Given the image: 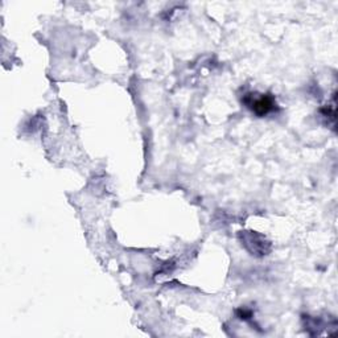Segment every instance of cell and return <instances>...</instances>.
Wrapping results in <instances>:
<instances>
[{
  "instance_id": "1",
  "label": "cell",
  "mask_w": 338,
  "mask_h": 338,
  "mask_svg": "<svg viewBox=\"0 0 338 338\" xmlns=\"http://www.w3.org/2000/svg\"><path fill=\"white\" fill-rule=\"evenodd\" d=\"M242 101L258 117H264L267 114L272 113V111L276 110V102H275V98L271 94L247 93Z\"/></svg>"
},
{
  "instance_id": "2",
  "label": "cell",
  "mask_w": 338,
  "mask_h": 338,
  "mask_svg": "<svg viewBox=\"0 0 338 338\" xmlns=\"http://www.w3.org/2000/svg\"><path fill=\"white\" fill-rule=\"evenodd\" d=\"M237 315L239 319H244L247 320L250 319L252 316V312L251 311H247V309H239V311H237Z\"/></svg>"
}]
</instances>
